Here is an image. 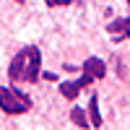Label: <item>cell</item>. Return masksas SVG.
<instances>
[{
	"instance_id": "cell-1",
	"label": "cell",
	"mask_w": 130,
	"mask_h": 130,
	"mask_svg": "<svg viewBox=\"0 0 130 130\" xmlns=\"http://www.w3.org/2000/svg\"><path fill=\"white\" fill-rule=\"evenodd\" d=\"M39 65H42L39 50L37 47H24L10 60L8 75H10V81H18V83H34L39 78Z\"/></svg>"
},
{
	"instance_id": "cell-2",
	"label": "cell",
	"mask_w": 130,
	"mask_h": 130,
	"mask_svg": "<svg viewBox=\"0 0 130 130\" xmlns=\"http://www.w3.org/2000/svg\"><path fill=\"white\" fill-rule=\"evenodd\" d=\"M0 107H3L5 115H21V112L31 109V99L26 94L10 89V86H0Z\"/></svg>"
},
{
	"instance_id": "cell-3",
	"label": "cell",
	"mask_w": 130,
	"mask_h": 130,
	"mask_svg": "<svg viewBox=\"0 0 130 130\" xmlns=\"http://www.w3.org/2000/svg\"><path fill=\"white\" fill-rule=\"evenodd\" d=\"M91 81H96V78H94L91 73H86V70H83V75H81L78 81H65V83L60 86V94L65 96V99H75V96H78V91L86 89Z\"/></svg>"
},
{
	"instance_id": "cell-4",
	"label": "cell",
	"mask_w": 130,
	"mask_h": 130,
	"mask_svg": "<svg viewBox=\"0 0 130 130\" xmlns=\"http://www.w3.org/2000/svg\"><path fill=\"white\" fill-rule=\"evenodd\" d=\"M109 34H112V39H127L130 37V18H120V21H112L109 24Z\"/></svg>"
},
{
	"instance_id": "cell-5",
	"label": "cell",
	"mask_w": 130,
	"mask_h": 130,
	"mask_svg": "<svg viewBox=\"0 0 130 130\" xmlns=\"http://www.w3.org/2000/svg\"><path fill=\"white\" fill-rule=\"evenodd\" d=\"M83 70L91 73L94 78L99 81V78H104V75H107V65H104V60H99V57H89V60L83 62Z\"/></svg>"
},
{
	"instance_id": "cell-6",
	"label": "cell",
	"mask_w": 130,
	"mask_h": 130,
	"mask_svg": "<svg viewBox=\"0 0 130 130\" xmlns=\"http://www.w3.org/2000/svg\"><path fill=\"white\" fill-rule=\"evenodd\" d=\"M89 112H91V125H94V127H99V125H102V115H99V99H96V94L91 96Z\"/></svg>"
},
{
	"instance_id": "cell-7",
	"label": "cell",
	"mask_w": 130,
	"mask_h": 130,
	"mask_svg": "<svg viewBox=\"0 0 130 130\" xmlns=\"http://www.w3.org/2000/svg\"><path fill=\"white\" fill-rule=\"evenodd\" d=\"M70 120L78 125V127H89V117H86V115H83V109H78V107L70 112Z\"/></svg>"
},
{
	"instance_id": "cell-8",
	"label": "cell",
	"mask_w": 130,
	"mask_h": 130,
	"mask_svg": "<svg viewBox=\"0 0 130 130\" xmlns=\"http://www.w3.org/2000/svg\"><path fill=\"white\" fill-rule=\"evenodd\" d=\"M47 5H52V8H57V5H68L70 0H44Z\"/></svg>"
},
{
	"instance_id": "cell-9",
	"label": "cell",
	"mask_w": 130,
	"mask_h": 130,
	"mask_svg": "<svg viewBox=\"0 0 130 130\" xmlns=\"http://www.w3.org/2000/svg\"><path fill=\"white\" fill-rule=\"evenodd\" d=\"M127 5H130V0H127Z\"/></svg>"
}]
</instances>
